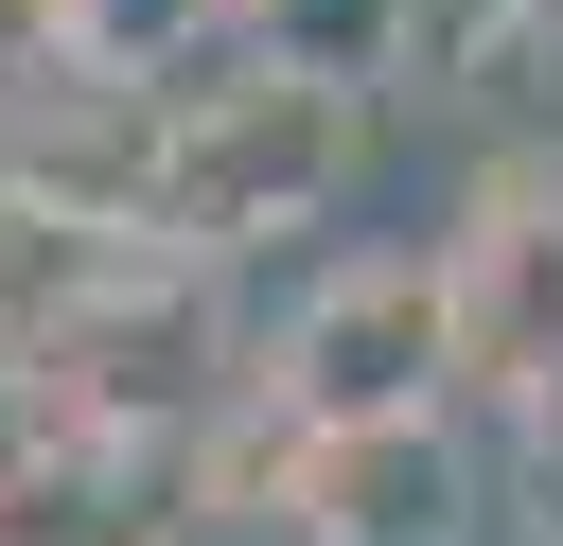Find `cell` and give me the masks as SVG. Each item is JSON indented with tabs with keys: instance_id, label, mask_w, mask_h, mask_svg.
Wrapping results in <instances>:
<instances>
[{
	"instance_id": "obj_1",
	"label": "cell",
	"mask_w": 563,
	"mask_h": 546,
	"mask_svg": "<svg viewBox=\"0 0 563 546\" xmlns=\"http://www.w3.org/2000/svg\"><path fill=\"white\" fill-rule=\"evenodd\" d=\"M352 159H369V106H334V88H299V70L246 53V70H211V88L158 106L141 247H176V264H246V247L317 229V211L352 194Z\"/></svg>"
},
{
	"instance_id": "obj_2",
	"label": "cell",
	"mask_w": 563,
	"mask_h": 546,
	"mask_svg": "<svg viewBox=\"0 0 563 546\" xmlns=\"http://www.w3.org/2000/svg\"><path fill=\"white\" fill-rule=\"evenodd\" d=\"M440 387H457L440 247H352V264H317V282L282 299V335H264L282 440H405V423H440Z\"/></svg>"
},
{
	"instance_id": "obj_3",
	"label": "cell",
	"mask_w": 563,
	"mask_h": 546,
	"mask_svg": "<svg viewBox=\"0 0 563 546\" xmlns=\"http://www.w3.org/2000/svg\"><path fill=\"white\" fill-rule=\"evenodd\" d=\"M211 352H229L211 264H176V247H106V264L53 299V335L18 352V387H35L70 440H194Z\"/></svg>"
},
{
	"instance_id": "obj_4",
	"label": "cell",
	"mask_w": 563,
	"mask_h": 546,
	"mask_svg": "<svg viewBox=\"0 0 563 546\" xmlns=\"http://www.w3.org/2000/svg\"><path fill=\"white\" fill-rule=\"evenodd\" d=\"M440 317H457V370L528 405V440L563 423V176H493L475 229L440 247Z\"/></svg>"
},
{
	"instance_id": "obj_5",
	"label": "cell",
	"mask_w": 563,
	"mask_h": 546,
	"mask_svg": "<svg viewBox=\"0 0 563 546\" xmlns=\"http://www.w3.org/2000/svg\"><path fill=\"white\" fill-rule=\"evenodd\" d=\"M176 440H35V476L0 493V546H176Z\"/></svg>"
},
{
	"instance_id": "obj_6",
	"label": "cell",
	"mask_w": 563,
	"mask_h": 546,
	"mask_svg": "<svg viewBox=\"0 0 563 546\" xmlns=\"http://www.w3.org/2000/svg\"><path fill=\"white\" fill-rule=\"evenodd\" d=\"M282 493H299L317 546H440L457 458H440V423H405V440H282Z\"/></svg>"
},
{
	"instance_id": "obj_7",
	"label": "cell",
	"mask_w": 563,
	"mask_h": 546,
	"mask_svg": "<svg viewBox=\"0 0 563 546\" xmlns=\"http://www.w3.org/2000/svg\"><path fill=\"white\" fill-rule=\"evenodd\" d=\"M246 53L299 70V88H334V106L405 88V18H387V0H246Z\"/></svg>"
},
{
	"instance_id": "obj_8",
	"label": "cell",
	"mask_w": 563,
	"mask_h": 546,
	"mask_svg": "<svg viewBox=\"0 0 563 546\" xmlns=\"http://www.w3.org/2000/svg\"><path fill=\"white\" fill-rule=\"evenodd\" d=\"M246 0H35V35H53V70H106V88H158L194 35H229Z\"/></svg>"
},
{
	"instance_id": "obj_9",
	"label": "cell",
	"mask_w": 563,
	"mask_h": 546,
	"mask_svg": "<svg viewBox=\"0 0 563 546\" xmlns=\"http://www.w3.org/2000/svg\"><path fill=\"white\" fill-rule=\"evenodd\" d=\"M405 18V88H493L528 53V0H387Z\"/></svg>"
},
{
	"instance_id": "obj_10",
	"label": "cell",
	"mask_w": 563,
	"mask_h": 546,
	"mask_svg": "<svg viewBox=\"0 0 563 546\" xmlns=\"http://www.w3.org/2000/svg\"><path fill=\"white\" fill-rule=\"evenodd\" d=\"M35 440H53V405H35V387H18V370H0V493H18V476H35Z\"/></svg>"
},
{
	"instance_id": "obj_11",
	"label": "cell",
	"mask_w": 563,
	"mask_h": 546,
	"mask_svg": "<svg viewBox=\"0 0 563 546\" xmlns=\"http://www.w3.org/2000/svg\"><path fill=\"white\" fill-rule=\"evenodd\" d=\"M528 35H563V0H528Z\"/></svg>"
}]
</instances>
